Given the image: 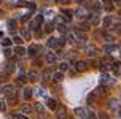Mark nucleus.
I'll return each instance as SVG.
<instances>
[{
	"label": "nucleus",
	"instance_id": "obj_1",
	"mask_svg": "<svg viewBox=\"0 0 121 119\" xmlns=\"http://www.w3.org/2000/svg\"><path fill=\"white\" fill-rule=\"evenodd\" d=\"M40 24H43V14H38V16H37V18L30 22V29H32V30H37Z\"/></svg>",
	"mask_w": 121,
	"mask_h": 119
},
{
	"label": "nucleus",
	"instance_id": "obj_2",
	"mask_svg": "<svg viewBox=\"0 0 121 119\" xmlns=\"http://www.w3.org/2000/svg\"><path fill=\"white\" fill-rule=\"evenodd\" d=\"M75 70L77 71H86L88 70V62H85V60H77L75 62Z\"/></svg>",
	"mask_w": 121,
	"mask_h": 119
},
{
	"label": "nucleus",
	"instance_id": "obj_3",
	"mask_svg": "<svg viewBox=\"0 0 121 119\" xmlns=\"http://www.w3.org/2000/svg\"><path fill=\"white\" fill-rule=\"evenodd\" d=\"M2 90H3V94L8 97V95H13V94H16V87L13 86V84H6V86H3L2 87Z\"/></svg>",
	"mask_w": 121,
	"mask_h": 119
},
{
	"label": "nucleus",
	"instance_id": "obj_4",
	"mask_svg": "<svg viewBox=\"0 0 121 119\" xmlns=\"http://www.w3.org/2000/svg\"><path fill=\"white\" fill-rule=\"evenodd\" d=\"M100 83H102V84H105V83L113 84V83H115V78L110 76V75H107V73H104L102 76H100Z\"/></svg>",
	"mask_w": 121,
	"mask_h": 119
},
{
	"label": "nucleus",
	"instance_id": "obj_5",
	"mask_svg": "<svg viewBox=\"0 0 121 119\" xmlns=\"http://www.w3.org/2000/svg\"><path fill=\"white\" fill-rule=\"evenodd\" d=\"M75 114L78 116V119H86L88 118V111H86L85 108H77V110H75Z\"/></svg>",
	"mask_w": 121,
	"mask_h": 119
},
{
	"label": "nucleus",
	"instance_id": "obj_6",
	"mask_svg": "<svg viewBox=\"0 0 121 119\" xmlns=\"http://www.w3.org/2000/svg\"><path fill=\"white\" fill-rule=\"evenodd\" d=\"M56 116H57V119H67V110L64 107H59V108H57Z\"/></svg>",
	"mask_w": 121,
	"mask_h": 119
},
{
	"label": "nucleus",
	"instance_id": "obj_7",
	"mask_svg": "<svg viewBox=\"0 0 121 119\" xmlns=\"http://www.w3.org/2000/svg\"><path fill=\"white\" fill-rule=\"evenodd\" d=\"M38 51H40V48L35 46V45H32V46H29V49H27V54H29L30 57H35Z\"/></svg>",
	"mask_w": 121,
	"mask_h": 119
},
{
	"label": "nucleus",
	"instance_id": "obj_8",
	"mask_svg": "<svg viewBox=\"0 0 121 119\" xmlns=\"http://www.w3.org/2000/svg\"><path fill=\"white\" fill-rule=\"evenodd\" d=\"M48 46L53 48V49H56V48H59V38H54V37H51L48 40Z\"/></svg>",
	"mask_w": 121,
	"mask_h": 119
},
{
	"label": "nucleus",
	"instance_id": "obj_9",
	"mask_svg": "<svg viewBox=\"0 0 121 119\" xmlns=\"http://www.w3.org/2000/svg\"><path fill=\"white\" fill-rule=\"evenodd\" d=\"M86 54L89 57H96L97 56V48L96 46H86Z\"/></svg>",
	"mask_w": 121,
	"mask_h": 119
},
{
	"label": "nucleus",
	"instance_id": "obj_10",
	"mask_svg": "<svg viewBox=\"0 0 121 119\" xmlns=\"http://www.w3.org/2000/svg\"><path fill=\"white\" fill-rule=\"evenodd\" d=\"M56 59H57V56H56L54 53H48L46 56H45V60H46L48 64H54Z\"/></svg>",
	"mask_w": 121,
	"mask_h": 119
},
{
	"label": "nucleus",
	"instance_id": "obj_11",
	"mask_svg": "<svg viewBox=\"0 0 121 119\" xmlns=\"http://www.w3.org/2000/svg\"><path fill=\"white\" fill-rule=\"evenodd\" d=\"M97 67H99V68H100V70L102 71H108L110 70V64L108 62H105V60H100V62H99V64H97Z\"/></svg>",
	"mask_w": 121,
	"mask_h": 119
},
{
	"label": "nucleus",
	"instance_id": "obj_12",
	"mask_svg": "<svg viewBox=\"0 0 121 119\" xmlns=\"http://www.w3.org/2000/svg\"><path fill=\"white\" fill-rule=\"evenodd\" d=\"M46 105H48L49 110H57V108H59V105H57V102H56L54 98H48V100H46Z\"/></svg>",
	"mask_w": 121,
	"mask_h": 119
},
{
	"label": "nucleus",
	"instance_id": "obj_13",
	"mask_svg": "<svg viewBox=\"0 0 121 119\" xmlns=\"http://www.w3.org/2000/svg\"><path fill=\"white\" fill-rule=\"evenodd\" d=\"M88 21H89V24H92V25H97L100 19H99V16H97V13H94V14L88 16Z\"/></svg>",
	"mask_w": 121,
	"mask_h": 119
},
{
	"label": "nucleus",
	"instance_id": "obj_14",
	"mask_svg": "<svg viewBox=\"0 0 121 119\" xmlns=\"http://www.w3.org/2000/svg\"><path fill=\"white\" fill-rule=\"evenodd\" d=\"M102 6L107 10V11H112L115 5H113V2H112V0H104V2H102Z\"/></svg>",
	"mask_w": 121,
	"mask_h": 119
},
{
	"label": "nucleus",
	"instance_id": "obj_15",
	"mask_svg": "<svg viewBox=\"0 0 121 119\" xmlns=\"http://www.w3.org/2000/svg\"><path fill=\"white\" fill-rule=\"evenodd\" d=\"M118 48H116V45H112V43H108V45H105L104 46V51L107 54H110V53H113V51H116Z\"/></svg>",
	"mask_w": 121,
	"mask_h": 119
},
{
	"label": "nucleus",
	"instance_id": "obj_16",
	"mask_svg": "<svg viewBox=\"0 0 121 119\" xmlns=\"http://www.w3.org/2000/svg\"><path fill=\"white\" fill-rule=\"evenodd\" d=\"M51 76H53V71H51V70H45V71L42 73L43 81H49V79H51Z\"/></svg>",
	"mask_w": 121,
	"mask_h": 119
},
{
	"label": "nucleus",
	"instance_id": "obj_17",
	"mask_svg": "<svg viewBox=\"0 0 121 119\" xmlns=\"http://www.w3.org/2000/svg\"><path fill=\"white\" fill-rule=\"evenodd\" d=\"M104 40L107 43H113L115 41V35H112V33H108V32H105L104 33Z\"/></svg>",
	"mask_w": 121,
	"mask_h": 119
},
{
	"label": "nucleus",
	"instance_id": "obj_18",
	"mask_svg": "<svg viewBox=\"0 0 121 119\" xmlns=\"http://www.w3.org/2000/svg\"><path fill=\"white\" fill-rule=\"evenodd\" d=\"M27 79L37 81V79H38V73H37V71H29V73H27Z\"/></svg>",
	"mask_w": 121,
	"mask_h": 119
},
{
	"label": "nucleus",
	"instance_id": "obj_19",
	"mask_svg": "<svg viewBox=\"0 0 121 119\" xmlns=\"http://www.w3.org/2000/svg\"><path fill=\"white\" fill-rule=\"evenodd\" d=\"M75 14L78 16V18H81V19H85L86 18V11H85V8H78L77 11H75Z\"/></svg>",
	"mask_w": 121,
	"mask_h": 119
},
{
	"label": "nucleus",
	"instance_id": "obj_20",
	"mask_svg": "<svg viewBox=\"0 0 121 119\" xmlns=\"http://www.w3.org/2000/svg\"><path fill=\"white\" fill-rule=\"evenodd\" d=\"M6 100H8L10 105H14V103L18 102V97H16V94H13V95H8V97H6Z\"/></svg>",
	"mask_w": 121,
	"mask_h": 119
},
{
	"label": "nucleus",
	"instance_id": "obj_21",
	"mask_svg": "<svg viewBox=\"0 0 121 119\" xmlns=\"http://www.w3.org/2000/svg\"><path fill=\"white\" fill-rule=\"evenodd\" d=\"M62 78H64L62 71H56V73H53V79H54V81H62Z\"/></svg>",
	"mask_w": 121,
	"mask_h": 119
},
{
	"label": "nucleus",
	"instance_id": "obj_22",
	"mask_svg": "<svg viewBox=\"0 0 121 119\" xmlns=\"http://www.w3.org/2000/svg\"><path fill=\"white\" fill-rule=\"evenodd\" d=\"M104 29H108V27H112V18H108V16H107V18L104 19Z\"/></svg>",
	"mask_w": 121,
	"mask_h": 119
},
{
	"label": "nucleus",
	"instance_id": "obj_23",
	"mask_svg": "<svg viewBox=\"0 0 121 119\" xmlns=\"http://www.w3.org/2000/svg\"><path fill=\"white\" fill-rule=\"evenodd\" d=\"M13 71H14V64H11V62H10V64L5 67V73L8 75V73H13Z\"/></svg>",
	"mask_w": 121,
	"mask_h": 119
},
{
	"label": "nucleus",
	"instance_id": "obj_24",
	"mask_svg": "<svg viewBox=\"0 0 121 119\" xmlns=\"http://www.w3.org/2000/svg\"><path fill=\"white\" fill-rule=\"evenodd\" d=\"M89 25H91L89 22H80L78 24V29L80 30H89Z\"/></svg>",
	"mask_w": 121,
	"mask_h": 119
},
{
	"label": "nucleus",
	"instance_id": "obj_25",
	"mask_svg": "<svg viewBox=\"0 0 121 119\" xmlns=\"http://www.w3.org/2000/svg\"><path fill=\"white\" fill-rule=\"evenodd\" d=\"M113 32H115L116 35H121V22H116L113 25Z\"/></svg>",
	"mask_w": 121,
	"mask_h": 119
},
{
	"label": "nucleus",
	"instance_id": "obj_26",
	"mask_svg": "<svg viewBox=\"0 0 121 119\" xmlns=\"http://www.w3.org/2000/svg\"><path fill=\"white\" fill-rule=\"evenodd\" d=\"M30 97H32V89H30V87H26V89H24V98H26V100H29Z\"/></svg>",
	"mask_w": 121,
	"mask_h": 119
},
{
	"label": "nucleus",
	"instance_id": "obj_27",
	"mask_svg": "<svg viewBox=\"0 0 121 119\" xmlns=\"http://www.w3.org/2000/svg\"><path fill=\"white\" fill-rule=\"evenodd\" d=\"M21 111H22L24 114H27V113H30V111H32V107H30V105H22Z\"/></svg>",
	"mask_w": 121,
	"mask_h": 119
},
{
	"label": "nucleus",
	"instance_id": "obj_28",
	"mask_svg": "<svg viewBox=\"0 0 121 119\" xmlns=\"http://www.w3.org/2000/svg\"><path fill=\"white\" fill-rule=\"evenodd\" d=\"M69 67H70V65H69V62H62V64L59 65V70L60 71H67V70H69Z\"/></svg>",
	"mask_w": 121,
	"mask_h": 119
},
{
	"label": "nucleus",
	"instance_id": "obj_29",
	"mask_svg": "<svg viewBox=\"0 0 121 119\" xmlns=\"http://www.w3.org/2000/svg\"><path fill=\"white\" fill-rule=\"evenodd\" d=\"M8 29L10 30L16 29V21H14V19H10V21H8Z\"/></svg>",
	"mask_w": 121,
	"mask_h": 119
},
{
	"label": "nucleus",
	"instance_id": "obj_30",
	"mask_svg": "<svg viewBox=\"0 0 121 119\" xmlns=\"http://www.w3.org/2000/svg\"><path fill=\"white\" fill-rule=\"evenodd\" d=\"M53 29H54V24H53V22H48L46 25H45V32H48V33H49V32H53Z\"/></svg>",
	"mask_w": 121,
	"mask_h": 119
},
{
	"label": "nucleus",
	"instance_id": "obj_31",
	"mask_svg": "<svg viewBox=\"0 0 121 119\" xmlns=\"http://www.w3.org/2000/svg\"><path fill=\"white\" fill-rule=\"evenodd\" d=\"M14 51H16V54H18V56H24V54H26V49L22 46H18Z\"/></svg>",
	"mask_w": 121,
	"mask_h": 119
},
{
	"label": "nucleus",
	"instance_id": "obj_32",
	"mask_svg": "<svg viewBox=\"0 0 121 119\" xmlns=\"http://www.w3.org/2000/svg\"><path fill=\"white\" fill-rule=\"evenodd\" d=\"M57 30L60 33H67V25L65 24H60V25H57Z\"/></svg>",
	"mask_w": 121,
	"mask_h": 119
},
{
	"label": "nucleus",
	"instance_id": "obj_33",
	"mask_svg": "<svg viewBox=\"0 0 121 119\" xmlns=\"http://www.w3.org/2000/svg\"><path fill=\"white\" fill-rule=\"evenodd\" d=\"M110 108H113V110L118 108V100H116V98H112V100H110Z\"/></svg>",
	"mask_w": 121,
	"mask_h": 119
},
{
	"label": "nucleus",
	"instance_id": "obj_34",
	"mask_svg": "<svg viewBox=\"0 0 121 119\" xmlns=\"http://www.w3.org/2000/svg\"><path fill=\"white\" fill-rule=\"evenodd\" d=\"M34 110H35V111H38V113H43V105H42V103H35Z\"/></svg>",
	"mask_w": 121,
	"mask_h": 119
},
{
	"label": "nucleus",
	"instance_id": "obj_35",
	"mask_svg": "<svg viewBox=\"0 0 121 119\" xmlns=\"http://www.w3.org/2000/svg\"><path fill=\"white\" fill-rule=\"evenodd\" d=\"M56 24H57V25H60V24H64V21H65V19H64V16H56Z\"/></svg>",
	"mask_w": 121,
	"mask_h": 119
},
{
	"label": "nucleus",
	"instance_id": "obj_36",
	"mask_svg": "<svg viewBox=\"0 0 121 119\" xmlns=\"http://www.w3.org/2000/svg\"><path fill=\"white\" fill-rule=\"evenodd\" d=\"M2 45H3L5 48H8L10 45H11V40H10V38H3V40H2Z\"/></svg>",
	"mask_w": 121,
	"mask_h": 119
},
{
	"label": "nucleus",
	"instance_id": "obj_37",
	"mask_svg": "<svg viewBox=\"0 0 121 119\" xmlns=\"http://www.w3.org/2000/svg\"><path fill=\"white\" fill-rule=\"evenodd\" d=\"M92 8H94V11H99L100 10V3H97V2H92Z\"/></svg>",
	"mask_w": 121,
	"mask_h": 119
},
{
	"label": "nucleus",
	"instance_id": "obj_38",
	"mask_svg": "<svg viewBox=\"0 0 121 119\" xmlns=\"http://www.w3.org/2000/svg\"><path fill=\"white\" fill-rule=\"evenodd\" d=\"M21 35L24 37V38H27V40H29V38H30V32H27V30H21Z\"/></svg>",
	"mask_w": 121,
	"mask_h": 119
},
{
	"label": "nucleus",
	"instance_id": "obj_39",
	"mask_svg": "<svg viewBox=\"0 0 121 119\" xmlns=\"http://www.w3.org/2000/svg\"><path fill=\"white\" fill-rule=\"evenodd\" d=\"M97 119H108V114H107V113H104V111H102V113H99Z\"/></svg>",
	"mask_w": 121,
	"mask_h": 119
},
{
	"label": "nucleus",
	"instance_id": "obj_40",
	"mask_svg": "<svg viewBox=\"0 0 121 119\" xmlns=\"http://www.w3.org/2000/svg\"><path fill=\"white\" fill-rule=\"evenodd\" d=\"M13 41L16 43L18 46H21V43H22V38H19V37H14V38H13Z\"/></svg>",
	"mask_w": 121,
	"mask_h": 119
},
{
	"label": "nucleus",
	"instance_id": "obj_41",
	"mask_svg": "<svg viewBox=\"0 0 121 119\" xmlns=\"http://www.w3.org/2000/svg\"><path fill=\"white\" fill-rule=\"evenodd\" d=\"M6 110V103L3 100H0V111H5Z\"/></svg>",
	"mask_w": 121,
	"mask_h": 119
},
{
	"label": "nucleus",
	"instance_id": "obj_42",
	"mask_svg": "<svg viewBox=\"0 0 121 119\" xmlns=\"http://www.w3.org/2000/svg\"><path fill=\"white\" fill-rule=\"evenodd\" d=\"M27 5H29L27 2H24V0H19V2H18V5H16V6H19V8H21V6H27Z\"/></svg>",
	"mask_w": 121,
	"mask_h": 119
},
{
	"label": "nucleus",
	"instance_id": "obj_43",
	"mask_svg": "<svg viewBox=\"0 0 121 119\" xmlns=\"http://www.w3.org/2000/svg\"><path fill=\"white\" fill-rule=\"evenodd\" d=\"M29 18H30V14H24V16L21 18V22H27V21H29Z\"/></svg>",
	"mask_w": 121,
	"mask_h": 119
},
{
	"label": "nucleus",
	"instance_id": "obj_44",
	"mask_svg": "<svg viewBox=\"0 0 121 119\" xmlns=\"http://www.w3.org/2000/svg\"><path fill=\"white\" fill-rule=\"evenodd\" d=\"M86 119H97V116L94 113H89V111H88V118Z\"/></svg>",
	"mask_w": 121,
	"mask_h": 119
},
{
	"label": "nucleus",
	"instance_id": "obj_45",
	"mask_svg": "<svg viewBox=\"0 0 121 119\" xmlns=\"http://www.w3.org/2000/svg\"><path fill=\"white\" fill-rule=\"evenodd\" d=\"M43 35V32H42V29H37V32H35V37L37 38H40V37Z\"/></svg>",
	"mask_w": 121,
	"mask_h": 119
},
{
	"label": "nucleus",
	"instance_id": "obj_46",
	"mask_svg": "<svg viewBox=\"0 0 121 119\" xmlns=\"http://www.w3.org/2000/svg\"><path fill=\"white\" fill-rule=\"evenodd\" d=\"M14 119H27V118H26L24 114H16L14 113Z\"/></svg>",
	"mask_w": 121,
	"mask_h": 119
},
{
	"label": "nucleus",
	"instance_id": "obj_47",
	"mask_svg": "<svg viewBox=\"0 0 121 119\" xmlns=\"http://www.w3.org/2000/svg\"><path fill=\"white\" fill-rule=\"evenodd\" d=\"M5 56H6V57H11V49H10V48H6V49H5Z\"/></svg>",
	"mask_w": 121,
	"mask_h": 119
},
{
	"label": "nucleus",
	"instance_id": "obj_48",
	"mask_svg": "<svg viewBox=\"0 0 121 119\" xmlns=\"http://www.w3.org/2000/svg\"><path fill=\"white\" fill-rule=\"evenodd\" d=\"M27 6H29V10H30V11H35V3H29Z\"/></svg>",
	"mask_w": 121,
	"mask_h": 119
},
{
	"label": "nucleus",
	"instance_id": "obj_49",
	"mask_svg": "<svg viewBox=\"0 0 121 119\" xmlns=\"http://www.w3.org/2000/svg\"><path fill=\"white\" fill-rule=\"evenodd\" d=\"M57 3H60V5H64V3H69V2H72V0H56Z\"/></svg>",
	"mask_w": 121,
	"mask_h": 119
},
{
	"label": "nucleus",
	"instance_id": "obj_50",
	"mask_svg": "<svg viewBox=\"0 0 121 119\" xmlns=\"http://www.w3.org/2000/svg\"><path fill=\"white\" fill-rule=\"evenodd\" d=\"M118 16H120V18H121V10H120V11H118Z\"/></svg>",
	"mask_w": 121,
	"mask_h": 119
},
{
	"label": "nucleus",
	"instance_id": "obj_51",
	"mask_svg": "<svg viewBox=\"0 0 121 119\" xmlns=\"http://www.w3.org/2000/svg\"><path fill=\"white\" fill-rule=\"evenodd\" d=\"M120 116H121V110H120Z\"/></svg>",
	"mask_w": 121,
	"mask_h": 119
}]
</instances>
